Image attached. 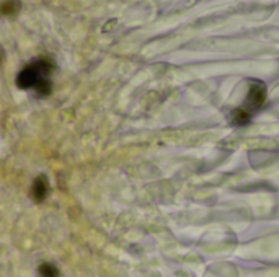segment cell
<instances>
[{"label": "cell", "instance_id": "obj_3", "mask_svg": "<svg viewBox=\"0 0 279 277\" xmlns=\"http://www.w3.org/2000/svg\"><path fill=\"white\" fill-rule=\"evenodd\" d=\"M49 193V181L48 178L41 174L34 181H33V186H31V198L34 202H43L46 199V196Z\"/></svg>", "mask_w": 279, "mask_h": 277}, {"label": "cell", "instance_id": "obj_1", "mask_svg": "<svg viewBox=\"0 0 279 277\" xmlns=\"http://www.w3.org/2000/svg\"><path fill=\"white\" fill-rule=\"evenodd\" d=\"M264 98H266V91H264V86L261 83H253L252 88L248 91V97H247V103L245 106L242 108L244 111H247L250 116L255 111V109H258L263 103H264Z\"/></svg>", "mask_w": 279, "mask_h": 277}, {"label": "cell", "instance_id": "obj_4", "mask_svg": "<svg viewBox=\"0 0 279 277\" xmlns=\"http://www.w3.org/2000/svg\"><path fill=\"white\" fill-rule=\"evenodd\" d=\"M20 0H5L0 4V15L2 17H13L20 12Z\"/></svg>", "mask_w": 279, "mask_h": 277}, {"label": "cell", "instance_id": "obj_5", "mask_svg": "<svg viewBox=\"0 0 279 277\" xmlns=\"http://www.w3.org/2000/svg\"><path fill=\"white\" fill-rule=\"evenodd\" d=\"M34 90H36V95H38V97H41V98L49 97L51 91H53V83H51L49 78H41L39 82L36 83Z\"/></svg>", "mask_w": 279, "mask_h": 277}, {"label": "cell", "instance_id": "obj_6", "mask_svg": "<svg viewBox=\"0 0 279 277\" xmlns=\"http://www.w3.org/2000/svg\"><path fill=\"white\" fill-rule=\"evenodd\" d=\"M38 274L41 277H59L61 274H59V269L51 264V262H43V264L38 267Z\"/></svg>", "mask_w": 279, "mask_h": 277}, {"label": "cell", "instance_id": "obj_2", "mask_svg": "<svg viewBox=\"0 0 279 277\" xmlns=\"http://www.w3.org/2000/svg\"><path fill=\"white\" fill-rule=\"evenodd\" d=\"M41 78H44V77L39 74V70L36 69V65L31 64L18 74L17 86L21 90H28V88H31V86H36V83H38Z\"/></svg>", "mask_w": 279, "mask_h": 277}]
</instances>
